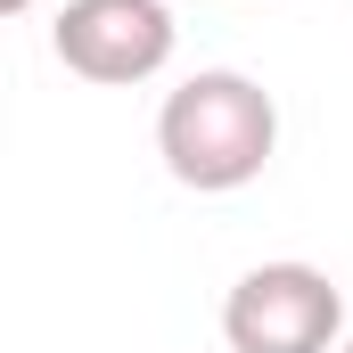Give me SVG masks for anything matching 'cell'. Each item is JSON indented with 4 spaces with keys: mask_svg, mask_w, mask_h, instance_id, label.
Returning a JSON list of instances; mask_svg holds the SVG:
<instances>
[{
    "mask_svg": "<svg viewBox=\"0 0 353 353\" xmlns=\"http://www.w3.org/2000/svg\"><path fill=\"white\" fill-rule=\"evenodd\" d=\"M50 50L83 83L132 90L173 66V8L165 0H66L50 25Z\"/></svg>",
    "mask_w": 353,
    "mask_h": 353,
    "instance_id": "3",
    "label": "cell"
},
{
    "mask_svg": "<svg viewBox=\"0 0 353 353\" xmlns=\"http://www.w3.org/2000/svg\"><path fill=\"white\" fill-rule=\"evenodd\" d=\"M222 337L230 353H337L345 296L321 263H255L222 296Z\"/></svg>",
    "mask_w": 353,
    "mask_h": 353,
    "instance_id": "2",
    "label": "cell"
},
{
    "mask_svg": "<svg viewBox=\"0 0 353 353\" xmlns=\"http://www.w3.org/2000/svg\"><path fill=\"white\" fill-rule=\"evenodd\" d=\"M271 148H279V107L239 66H205L181 90H165V107H157V157L197 197L247 189L271 165Z\"/></svg>",
    "mask_w": 353,
    "mask_h": 353,
    "instance_id": "1",
    "label": "cell"
},
{
    "mask_svg": "<svg viewBox=\"0 0 353 353\" xmlns=\"http://www.w3.org/2000/svg\"><path fill=\"white\" fill-rule=\"evenodd\" d=\"M337 353H353V337H345V345H337Z\"/></svg>",
    "mask_w": 353,
    "mask_h": 353,
    "instance_id": "5",
    "label": "cell"
},
{
    "mask_svg": "<svg viewBox=\"0 0 353 353\" xmlns=\"http://www.w3.org/2000/svg\"><path fill=\"white\" fill-rule=\"evenodd\" d=\"M0 8H8V17H25V8H33V0H0Z\"/></svg>",
    "mask_w": 353,
    "mask_h": 353,
    "instance_id": "4",
    "label": "cell"
}]
</instances>
